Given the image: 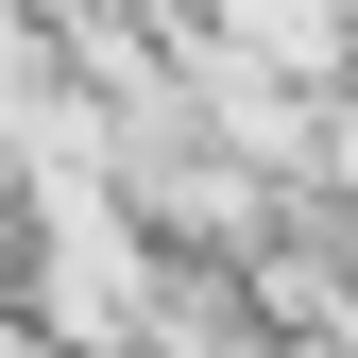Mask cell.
<instances>
[{"instance_id":"cell-1","label":"cell","mask_w":358,"mask_h":358,"mask_svg":"<svg viewBox=\"0 0 358 358\" xmlns=\"http://www.w3.org/2000/svg\"><path fill=\"white\" fill-rule=\"evenodd\" d=\"M239 34H256V52H290V69H324V52H341L324 0H239Z\"/></svg>"}]
</instances>
